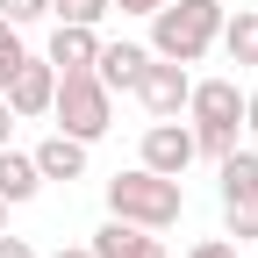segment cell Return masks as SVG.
<instances>
[{
    "label": "cell",
    "instance_id": "cell-1",
    "mask_svg": "<svg viewBox=\"0 0 258 258\" xmlns=\"http://www.w3.org/2000/svg\"><path fill=\"white\" fill-rule=\"evenodd\" d=\"M186 129H194V151L201 158H230L244 144V86L237 79H194Z\"/></svg>",
    "mask_w": 258,
    "mask_h": 258
},
{
    "label": "cell",
    "instance_id": "cell-2",
    "mask_svg": "<svg viewBox=\"0 0 258 258\" xmlns=\"http://www.w3.org/2000/svg\"><path fill=\"white\" fill-rule=\"evenodd\" d=\"M222 36V0H165L151 15V57L172 64H201Z\"/></svg>",
    "mask_w": 258,
    "mask_h": 258
},
{
    "label": "cell",
    "instance_id": "cell-3",
    "mask_svg": "<svg viewBox=\"0 0 258 258\" xmlns=\"http://www.w3.org/2000/svg\"><path fill=\"white\" fill-rule=\"evenodd\" d=\"M179 208H186V186L165 179V172H151V165H129V172L108 179V215L137 222V230H158V237H165L172 222H179Z\"/></svg>",
    "mask_w": 258,
    "mask_h": 258
},
{
    "label": "cell",
    "instance_id": "cell-4",
    "mask_svg": "<svg viewBox=\"0 0 258 258\" xmlns=\"http://www.w3.org/2000/svg\"><path fill=\"white\" fill-rule=\"evenodd\" d=\"M50 129L79 144H101L115 129V93L93 79V72H57V93H50Z\"/></svg>",
    "mask_w": 258,
    "mask_h": 258
},
{
    "label": "cell",
    "instance_id": "cell-5",
    "mask_svg": "<svg viewBox=\"0 0 258 258\" xmlns=\"http://www.w3.org/2000/svg\"><path fill=\"white\" fill-rule=\"evenodd\" d=\"M222 165V237H237L251 244L258 237V151H230V158H215Z\"/></svg>",
    "mask_w": 258,
    "mask_h": 258
},
{
    "label": "cell",
    "instance_id": "cell-6",
    "mask_svg": "<svg viewBox=\"0 0 258 258\" xmlns=\"http://www.w3.org/2000/svg\"><path fill=\"white\" fill-rule=\"evenodd\" d=\"M186 93H194V72L172 57H151L144 72H137V101L151 122H165V115H186Z\"/></svg>",
    "mask_w": 258,
    "mask_h": 258
},
{
    "label": "cell",
    "instance_id": "cell-7",
    "mask_svg": "<svg viewBox=\"0 0 258 258\" xmlns=\"http://www.w3.org/2000/svg\"><path fill=\"white\" fill-rule=\"evenodd\" d=\"M194 129L179 122V115H165V122H151L144 129V151H137V165H151V172H165V179H186V165H194Z\"/></svg>",
    "mask_w": 258,
    "mask_h": 258
},
{
    "label": "cell",
    "instance_id": "cell-8",
    "mask_svg": "<svg viewBox=\"0 0 258 258\" xmlns=\"http://www.w3.org/2000/svg\"><path fill=\"white\" fill-rule=\"evenodd\" d=\"M50 93H57V64L50 57H22L8 72V86H0V101H8L22 122H36V115H50Z\"/></svg>",
    "mask_w": 258,
    "mask_h": 258
},
{
    "label": "cell",
    "instance_id": "cell-9",
    "mask_svg": "<svg viewBox=\"0 0 258 258\" xmlns=\"http://www.w3.org/2000/svg\"><path fill=\"white\" fill-rule=\"evenodd\" d=\"M86 251H93V258H172L158 230H137V222H122V215H108Z\"/></svg>",
    "mask_w": 258,
    "mask_h": 258
},
{
    "label": "cell",
    "instance_id": "cell-10",
    "mask_svg": "<svg viewBox=\"0 0 258 258\" xmlns=\"http://www.w3.org/2000/svg\"><path fill=\"white\" fill-rule=\"evenodd\" d=\"M151 64V43H101V57H93V79H101L108 93H137V72Z\"/></svg>",
    "mask_w": 258,
    "mask_h": 258
},
{
    "label": "cell",
    "instance_id": "cell-11",
    "mask_svg": "<svg viewBox=\"0 0 258 258\" xmlns=\"http://www.w3.org/2000/svg\"><path fill=\"white\" fill-rule=\"evenodd\" d=\"M57 72H93V57H101V29H79V22H57L50 29V50H43Z\"/></svg>",
    "mask_w": 258,
    "mask_h": 258
},
{
    "label": "cell",
    "instance_id": "cell-12",
    "mask_svg": "<svg viewBox=\"0 0 258 258\" xmlns=\"http://www.w3.org/2000/svg\"><path fill=\"white\" fill-rule=\"evenodd\" d=\"M29 158H36V172H43V179H86V144H79V137H64V129H50V137L29 151Z\"/></svg>",
    "mask_w": 258,
    "mask_h": 258
},
{
    "label": "cell",
    "instance_id": "cell-13",
    "mask_svg": "<svg viewBox=\"0 0 258 258\" xmlns=\"http://www.w3.org/2000/svg\"><path fill=\"white\" fill-rule=\"evenodd\" d=\"M43 194V172H36V158L15 151V144H0V201L22 208V201H36Z\"/></svg>",
    "mask_w": 258,
    "mask_h": 258
},
{
    "label": "cell",
    "instance_id": "cell-14",
    "mask_svg": "<svg viewBox=\"0 0 258 258\" xmlns=\"http://www.w3.org/2000/svg\"><path fill=\"white\" fill-rule=\"evenodd\" d=\"M222 50H230V64L244 72V64H258V8H244V15H222V36H215Z\"/></svg>",
    "mask_w": 258,
    "mask_h": 258
},
{
    "label": "cell",
    "instance_id": "cell-15",
    "mask_svg": "<svg viewBox=\"0 0 258 258\" xmlns=\"http://www.w3.org/2000/svg\"><path fill=\"white\" fill-rule=\"evenodd\" d=\"M115 8L108 0H50V22H79V29H101Z\"/></svg>",
    "mask_w": 258,
    "mask_h": 258
},
{
    "label": "cell",
    "instance_id": "cell-16",
    "mask_svg": "<svg viewBox=\"0 0 258 258\" xmlns=\"http://www.w3.org/2000/svg\"><path fill=\"white\" fill-rule=\"evenodd\" d=\"M50 15V0H0V22H15V29H36Z\"/></svg>",
    "mask_w": 258,
    "mask_h": 258
},
{
    "label": "cell",
    "instance_id": "cell-17",
    "mask_svg": "<svg viewBox=\"0 0 258 258\" xmlns=\"http://www.w3.org/2000/svg\"><path fill=\"white\" fill-rule=\"evenodd\" d=\"M22 57H29V43H22V29H15V22H0V86H8V72H15Z\"/></svg>",
    "mask_w": 258,
    "mask_h": 258
},
{
    "label": "cell",
    "instance_id": "cell-18",
    "mask_svg": "<svg viewBox=\"0 0 258 258\" xmlns=\"http://www.w3.org/2000/svg\"><path fill=\"white\" fill-rule=\"evenodd\" d=\"M186 258H237V237H201Z\"/></svg>",
    "mask_w": 258,
    "mask_h": 258
},
{
    "label": "cell",
    "instance_id": "cell-19",
    "mask_svg": "<svg viewBox=\"0 0 258 258\" xmlns=\"http://www.w3.org/2000/svg\"><path fill=\"white\" fill-rule=\"evenodd\" d=\"M108 8H122V15H137V22H151L158 8H165V0H108Z\"/></svg>",
    "mask_w": 258,
    "mask_h": 258
},
{
    "label": "cell",
    "instance_id": "cell-20",
    "mask_svg": "<svg viewBox=\"0 0 258 258\" xmlns=\"http://www.w3.org/2000/svg\"><path fill=\"white\" fill-rule=\"evenodd\" d=\"M0 258H36V244H29V237H8V230H0Z\"/></svg>",
    "mask_w": 258,
    "mask_h": 258
},
{
    "label": "cell",
    "instance_id": "cell-21",
    "mask_svg": "<svg viewBox=\"0 0 258 258\" xmlns=\"http://www.w3.org/2000/svg\"><path fill=\"white\" fill-rule=\"evenodd\" d=\"M244 137H258V86L244 93Z\"/></svg>",
    "mask_w": 258,
    "mask_h": 258
},
{
    "label": "cell",
    "instance_id": "cell-22",
    "mask_svg": "<svg viewBox=\"0 0 258 258\" xmlns=\"http://www.w3.org/2000/svg\"><path fill=\"white\" fill-rule=\"evenodd\" d=\"M15 122H22V115H15L8 101H0V144H8V137H15Z\"/></svg>",
    "mask_w": 258,
    "mask_h": 258
},
{
    "label": "cell",
    "instance_id": "cell-23",
    "mask_svg": "<svg viewBox=\"0 0 258 258\" xmlns=\"http://www.w3.org/2000/svg\"><path fill=\"white\" fill-rule=\"evenodd\" d=\"M50 258H93V251H86V244H57Z\"/></svg>",
    "mask_w": 258,
    "mask_h": 258
},
{
    "label": "cell",
    "instance_id": "cell-24",
    "mask_svg": "<svg viewBox=\"0 0 258 258\" xmlns=\"http://www.w3.org/2000/svg\"><path fill=\"white\" fill-rule=\"evenodd\" d=\"M0 230H8V201H0Z\"/></svg>",
    "mask_w": 258,
    "mask_h": 258
}]
</instances>
